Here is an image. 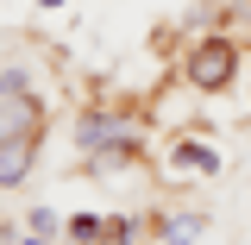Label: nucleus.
Instances as JSON below:
<instances>
[{
    "instance_id": "nucleus-4",
    "label": "nucleus",
    "mask_w": 251,
    "mask_h": 245,
    "mask_svg": "<svg viewBox=\"0 0 251 245\" xmlns=\"http://www.w3.org/2000/svg\"><path fill=\"white\" fill-rule=\"evenodd\" d=\"M207 226H214L207 214H170V220H163V245H195Z\"/></svg>"
},
{
    "instance_id": "nucleus-3",
    "label": "nucleus",
    "mask_w": 251,
    "mask_h": 245,
    "mask_svg": "<svg viewBox=\"0 0 251 245\" xmlns=\"http://www.w3.org/2000/svg\"><path fill=\"white\" fill-rule=\"evenodd\" d=\"M170 170L207 176V170H220V151H214V145H195V138H182V145H170Z\"/></svg>"
},
{
    "instance_id": "nucleus-6",
    "label": "nucleus",
    "mask_w": 251,
    "mask_h": 245,
    "mask_svg": "<svg viewBox=\"0 0 251 245\" xmlns=\"http://www.w3.org/2000/svg\"><path fill=\"white\" fill-rule=\"evenodd\" d=\"M69 233H75V239L88 245V239H100V233H107V226H100V220H88V214H82V220H75V226H69Z\"/></svg>"
},
{
    "instance_id": "nucleus-2",
    "label": "nucleus",
    "mask_w": 251,
    "mask_h": 245,
    "mask_svg": "<svg viewBox=\"0 0 251 245\" xmlns=\"http://www.w3.org/2000/svg\"><path fill=\"white\" fill-rule=\"evenodd\" d=\"M31 120H38V107H31L25 94H0V145L31 138Z\"/></svg>"
},
{
    "instance_id": "nucleus-1",
    "label": "nucleus",
    "mask_w": 251,
    "mask_h": 245,
    "mask_svg": "<svg viewBox=\"0 0 251 245\" xmlns=\"http://www.w3.org/2000/svg\"><path fill=\"white\" fill-rule=\"evenodd\" d=\"M182 76H188V88H201V94H226V82L239 76V38H201L195 51H188L182 63Z\"/></svg>"
},
{
    "instance_id": "nucleus-5",
    "label": "nucleus",
    "mask_w": 251,
    "mask_h": 245,
    "mask_svg": "<svg viewBox=\"0 0 251 245\" xmlns=\"http://www.w3.org/2000/svg\"><path fill=\"white\" fill-rule=\"evenodd\" d=\"M31 170V138H13V145H0V183H19Z\"/></svg>"
},
{
    "instance_id": "nucleus-7",
    "label": "nucleus",
    "mask_w": 251,
    "mask_h": 245,
    "mask_svg": "<svg viewBox=\"0 0 251 245\" xmlns=\"http://www.w3.org/2000/svg\"><path fill=\"white\" fill-rule=\"evenodd\" d=\"M44 6H63V0H44Z\"/></svg>"
}]
</instances>
